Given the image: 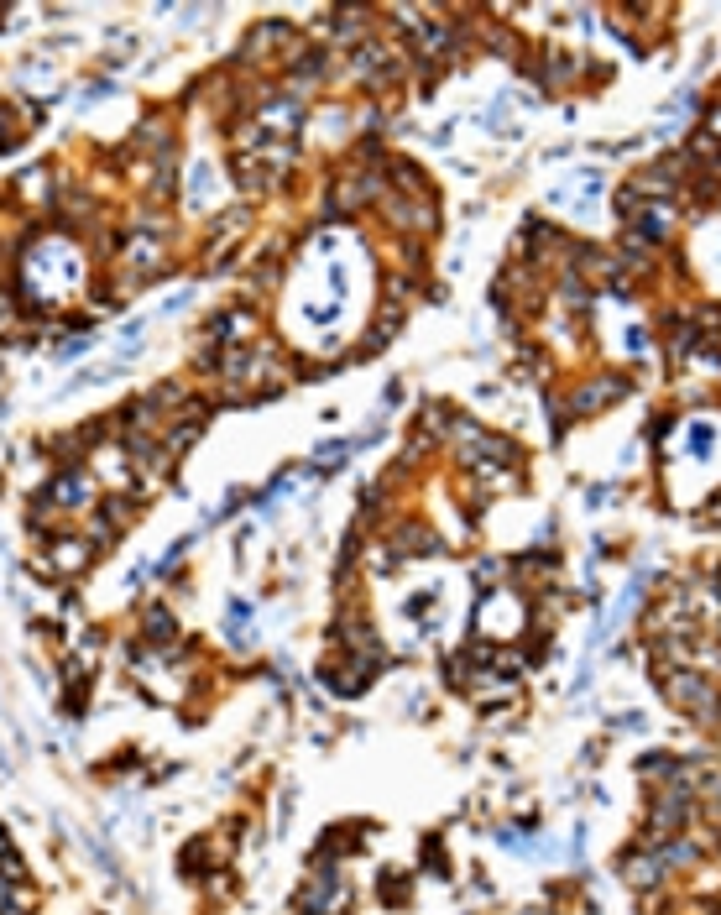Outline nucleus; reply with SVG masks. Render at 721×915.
Wrapping results in <instances>:
<instances>
[{"mask_svg": "<svg viewBox=\"0 0 721 915\" xmlns=\"http://www.w3.org/2000/svg\"><path fill=\"white\" fill-rule=\"evenodd\" d=\"M53 560H58L63 570H79V565L89 560V544H58V549H53Z\"/></svg>", "mask_w": 721, "mask_h": 915, "instance_id": "obj_4", "label": "nucleus"}, {"mask_svg": "<svg viewBox=\"0 0 721 915\" xmlns=\"http://www.w3.org/2000/svg\"><path fill=\"white\" fill-rule=\"evenodd\" d=\"M21 283H27L32 304H68L84 288V251L63 236L37 241L21 262Z\"/></svg>", "mask_w": 721, "mask_h": 915, "instance_id": "obj_1", "label": "nucleus"}, {"mask_svg": "<svg viewBox=\"0 0 721 915\" xmlns=\"http://www.w3.org/2000/svg\"><path fill=\"white\" fill-rule=\"evenodd\" d=\"M215 189H220L215 168H209V163H194V168H189V199H194V204H209V199H215Z\"/></svg>", "mask_w": 721, "mask_h": 915, "instance_id": "obj_3", "label": "nucleus"}, {"mask_svg": "<svg viewBox=\"0 0 721 915\" xmlns=\"http://www.w3.org/2000/svg\"><path fill=\"white\" fill-rule=\"evenodd\" d=\"M58 508H89V497H95V482H89L84 471H74V476H63V482L48 492Z\"/></svg>", "mask_w": 721, "mask_h": 915, "instance_id": "obj_2", "label": "nucleus"}, {"mask_svg": "<svg viewBox=\"0 0 721 915\" xmlns=\"http://www.w3.org/2000/svg\"><path fill=\"white\" fill-rule=\"evenodd\" d=\"M0 147H6V116H0Z\"/></svg>", "mask_w": 721, "mask_h": 915, "instance_id": "obj_5", "label": "nucleus"}]
</instances>
